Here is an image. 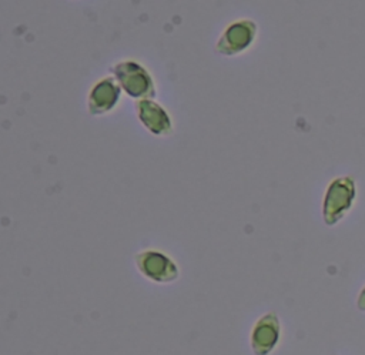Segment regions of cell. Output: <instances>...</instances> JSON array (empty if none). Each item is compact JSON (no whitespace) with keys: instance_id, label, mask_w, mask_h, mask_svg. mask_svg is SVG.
I'll return each instance as SVG.
<instances>
[{"instance_id":"cell-2","label":"cell","mask_w":365,"mask_h":355,"mask_svg":"<svg viewBox=\"0 0 365 355\" xmlns=\"http://www.w3.org/2000/svg\"><path fill=\"white\" fill-rule=\"evenodd\" d=\"M113 77L118 81L125 93L140 100H151L155 97V84L150 71L134 60H121L110 67Z\"/></svg>"},{"instance_id":"cell-8","label":"cell","mask_w":365,"mask_h":355,"mask_svg":"<svg viewBox=\"0 0 365 355\" xmlns=\"http://www.w3.org/2000/svg\"><path fill=\"white\" fill-rule=\"evenodd\" d=\"M356 308L359 311H364L365 312V285L361 288V291L358 292V297H356Z\"/></svg>"},{"instance_id":"cell-3","label":"cell","mask_w":365,"mask_h":355,"mask_svg":"<svg viewBox=\"0 0 365 355\" xmlns=\"http://www.w3.org/2000/svg\"><path fill=\"white\" fill-rule=\"evenodd\" d=\"M141 275L155 284H170L178 279L180 269L174 259L157 249H144L134 257Z\"/></svg>"},{"instance_id":"cell-5","label":"cell","mask_w":365,"mask_h":355,"mask_svg":"<svg viewBox=\"0 0 365 355\" xmlns=\"http://www.w3.org/2000/svg\"><path fill=\"white\" fill-rule=\"evenodd\" d=\"M281 339V322L275 312H267L259 317L250 335V344L254 355L272 354Z\"/></svg>"},{"instance_id":"cell-4","label":"cell","mask_w":365,"mask_h":355,"mask_svg":"<svg viewBox=\"0 0 365 355\" xmlns=\"http://www.w3.org/2000/svg\"><path fill=\"white\" fill-rule=\"evenodd\" d=\"M257 33L258 27L252 20L234 21L220 36L215 50L222 56L241 54L254 44Z\"/></svg>"},{"instance_id":"cell-7","label":"cell","mask_w":365,"mask_h":355,"mask_svg":"<svg viewBox=\"0 0 365 355\" xmlns=\"http://www.w3.org/2000/svg\"><path fill=\"white\" fill-rule=\"evenodd\" d=\"M137 115L141 124L154 135H167L173 131V121L163 106L153 100H140L135 103Z\"/></svg>"},{"instance_id":"cell-6","label":"cell","mask_w":365,"mask_h":355,"mask_svg":"<svg viewBox=\"0 0 365 355\" xmlns=\"http://www.w3.org/2000/svg\"><path fill=\"white\" fill-rule=\"evenodd\" d=\"M121 97V86L113 76L98 80L87 97V108L91 115H103L113 111Z\"/></svg>"},{"instance_id":"cell-1","label":"cell","mask_w":365,"mask_h":355,"mask_svg":"<svg viewBox=\"0 0 365 355\" xmlns=\"http://www.w3.org/2000/svg\"><path fill=\"white\" fill-rule=\"evenodd\" d=\"M356 197L355 180L351 175L335 177L327 187L322 201V218L329 227L338 224L354 207Z\"/></svg>"}]
</instances>
